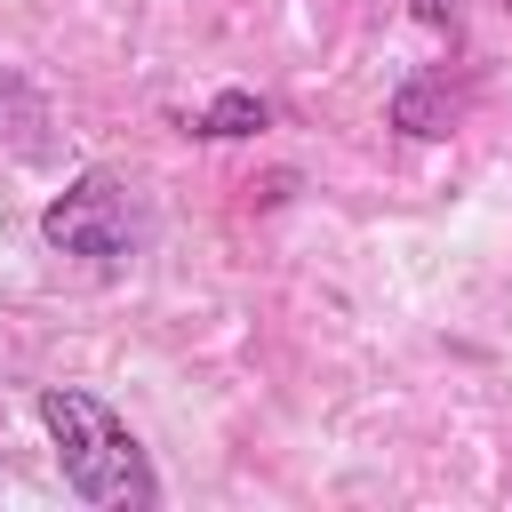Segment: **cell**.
<instances>
[{"instance_id": "obj_3", "label": "cell", "mask_w": 512, "mask_h": 512, "mask_svg": "<svg viewBox=\"0 0 512 512\" xmlns=\"http://www.w3.org/2000/svg\"><path fill=\"white\" fill-rule=\"evenodd\" d=\"M264 128H272V104H264L256 88H224V96H216V104H208V112H200V120H192L184 136L232 144V136H264Z\"/></svg>"}, {"instance_id": "obj_4", "label": "cell", "mask_w": 512, "mask_h": 512, "mask_svg": "<svg viewBox=\"0 0 512 512\" xmlns=\"http://www.w3.org/2000/svg\"><path fill=\"white\" fill-rule=\"evenodd\" d=\"M448 120H456V96L440 80H408L392 96V128H408V136H448Z\"/></svg>"}, {"instance_id": "obj_2", "label": "cell", "mask_w": 512, "mask_h": 512, "mask_svg": "<svg viewBox=\"0 0 512 512\" xmlns=\"http://www.w3.org/2000/svg\"><path fill=\"white\" fill-rule=\"evenodd\" d=\"M40 240H48L56 256H96V264L128 256V240H136L128 184H120L112 168H88V176H72V184H64V192L40 208Z\"/></svg>"}, {"instance_id": "obj_5", "label": "cell", "mask_w": 512, "mask_h": 512, "mask_svg": "<svg viewBox=\"0 0 512 512\" xmlns=\"http://www.w3.org/2000/svg\"><path fill=\"white\" fill-rule=\"evenodd\" d=\"M408 8H416L424 32H448V24H456V0H408Z\"/></svg>"}, {"instance_id": "obj_1", "label": "cell", "mask_w": 512, "mask_h": 512, "mask_svg": "<svg viewBox=\"0 0 512 512\" xmlns=\"http://www.w3.org/2000/svg\"><path fill=\"white\" fill-rule=\"evenodd\" d=\"M40 432L56 448V472L80 504H104V512H152L160 504V472L144 456V440L80 384H48L40 400Z\"/></svg>"}]
</instances>
